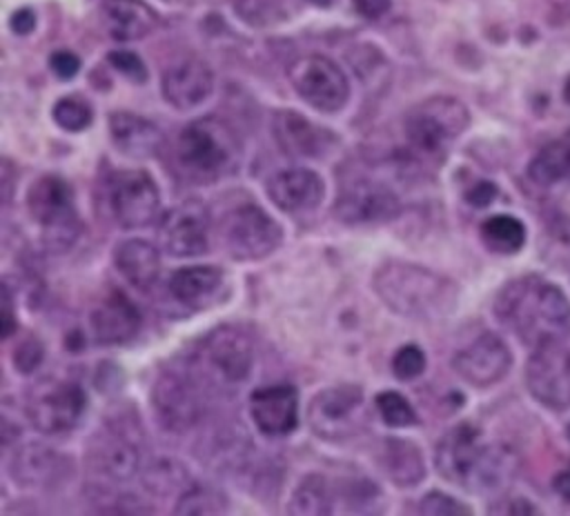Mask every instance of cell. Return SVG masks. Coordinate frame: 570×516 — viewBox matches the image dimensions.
I'll list each match as a JSON object with an SVG mask.
<instances>
[{
  "label": "cell",
  "mask_w": 570,
  "mask_h": 516,
  "mask_svg": "<svg viewBox=\"0 0 570 516\" xmlns=\"http://www.w3.org/2000/svg\"><path fill=\"white\" fill-rule=\"evenodd\" d=\"M436 472L472 494L505 489L519 469L517 454L497 440H485L472 423H459L441 436L434 449Z\"/></svg>",
  "instance_id": "obj_1"
},
{
  "label": "cell",
  "mask_w": 570,
  "mask_h": 516,
  "mask_svg": "<svg viewBox=\"0 0 570 516\" xmlns=\"http://www.w3.org/2000/svg\"><path fill=\"white\" fill-rule=\"evenodd\" d=\"M494 316L530 349L566 340L570 334L568 296L554 282L534 274L519 276L499 289Z\"/></svg>",
  "instance_id": "obj_2"
},
{
  "label": "cell",
  "mask_w": 570,
  "mask_h": 516,
  "mask_svg": "<svg viewBox=\"0 0 570 516\" xmlns=\"http://www.w3.org/2000/svg\"><path fill=\"white\" fill-rule=\"evenodd\" d=\"M381 302L412 320H436L456 305V287L450 278L407 260H385L372 276Z\"/></svg>",
  "instance_id": "obj_3"
},
{
  "label": "cell",
  "mask_w": 570,
  "mask_h": 516,
  "mask_svg": "<svg viewBox=\"0 0 570 516\" xmlns=\"http://www.w3.org/2000/svg\"><path fill=\"white\" fill-rule=\"evenodd\" d=\"M174 162L176 171L191 182H216L238 167L240 142L225 120L203 116L180 129L174 145Z\"/></svg>",
  "instance_id": "obj_4"
},
{
  "label": "cell",
  "mask_w": 570,
  "mask_h": 516,
  "mask_svg": "<svg viewBox=\"0 0 570 516\" xmlns=\"http://www.w3.org/2000/svg\"><path fill=\"white\" fill-rule=\"evenodd\" d=\"M227 256L238 262H256L272 256L283 242V227L254 200L234 202L214 225Z\"/></svg>",
  "instance_id": "obj_5"
},
{
  "label": "cell",
  "mask_w": 570,
  "mask_h": 516,
  "mask_svg": "<svg viewBox=\"0 0 570 516\" xmlns=\"http://www.w3.org/2000/svg\"><path fill=\"white\" fill-rule=\"evenodd\" d=\"M468 107L452 96H432L414 105L403 122L407 145L425 160H441L468 129Z\"/></svg>",
  "instance_id": "obj_6"
},
{
  "label": "cell",
  "mask_w": 570,
  "mask_h": 516,
  "mask_svg": "<svg viewBox=\"0 0 570 516\" xmlns=\"http://www.w3.org/2000/svg\"><path fill=\"white\" fill-rule=\"evenodd\" d=\"M254 367V345L247 334L236 327L212 329L194 351L196 380L218 391L238 389Z\"/></svg>",
  "instance_id": "obj_7"
},
{
  "label": "cell",
  "mask_w": 570,
  "mask_h": 516,
  "mask_svg": "<svg viewBox=\"0 0 570 516\" xmlns=\"http://www.w3.org/2000/svg\"><path fill=\"white\" fill-rule=\"evenodd\" d=\"M27 209L40 225L42 245L51 254L69 251L82 229L71 185L53 173L40 176L27 191Z\"/></svg>",
  "instance_id": "obj_8"
},
{
  "label": "cell",
  "mask_w": 570,
  "mask_h": 516,
  "mask_svg": "<svg viewBox=\"0 0 570 516\" xmlns=\"http://www.w3.org/2000/svg\"><path fill=\"white\" fill-rule=\"evenodd\" d=\"M87 407L85 389L76 380L40 378L27 391V418L31 427L45 436L71 431Z\"/></svg>",
  "instance_id": "obj_9"
},
{
  "label": "cell",
  "mask_w": 570,
  "mask_h": 516,
  "mask_svg": "<svg viewBox=\"0 0 570 516\" xmlns=\"http://www.w3.org/2000/svg\"><path fill=\"white\" fill-rule=\"evenodd\" d=\"M365 396L361 385L343 383L314 394L307 405V425L323 440H347L365 427Z\"/></svg>",
  "instance_id": "obj_10"
},
{
  "label": "cell",
  "mask_w": 570,
  "mask_h": 516,
  "mask_svg": "<svg viewBox=\"0 0 570 516\" xmlns=\"http://www.w3.org/2000/svg\"><path fill=\"white\" fill-rule=\"evenodd\" d=\"M287 78L294 91L316 111L334 113L350 98V82L341 67L318 53L296 58L287 69Z\"/></svg>",
  "instance_id": "obj_11"
},
{
  "label": "cell",
  "mask_w": 570,
  "mask_h": 516,
  "mask_svg": "<svg viewBox=\"0 0 570 516\" xmlns=\"http://www.w3.org/2000/svg\"><path fill=\"white\" fill-rule=\"evenodd\" d=\"M109 207L122 229L149 227L160 216V191L145 169H120L109 178Z\"/></svg>",
  "instance_id": "obj_12"
},
{
  "label": "cell",
  "mask_w": 570,
  "mask_h": 516,
  "mask_svg": "<svg viewBox=\"0 0 570 516\" xmlns=\"http://www.w3.org/2000/svg\"><path fill=\"white\" fill-rule=\"evenodd\" d=\"M525 385L530 396L546 409H570V347L566 340L532 349L525 365Z\"/></svg>",
  "instance_id": "obj_13"
},
{
  "label": "cell",
  "mask_w": 570,
  "mask_h": 516,
  "mask_svg": "<svg viewBox=\"0 0 570 516\" xmlns=\"http://www.w3.org/2000/svg\"><path fill=\"white\" fill-rule=\"evenodd\" d=\"M212 216L200 200H183L160 218L158 238L163 249L176 258H196L209 249Z\"/></svg>",
  "instance_id": "obj_14"
},
{
  "label": "cell",
  "mask_w": 570,
  "mask_h": 516,
  "mask_svg": "<svg viewBox=\"0 0 570 516\" xmlns=\"http://www.w3.org/2000/svg\"><path fill=\"white\" fill-rule=\"evenodd\" d=\"M151 409L158 425L167 431H189L203 414L196 380L176 371H163L151 387Z\"/></svg>",
  "instance_id": "obj_15"
},
{
  "label": "cell",
  "mask_w": 570,
  "mask_h": 516,
  "mask_svg": "<svg viewBox=\"0 0 570 516\" xmlns=\"http://www.w3.org/2000/svg\"><path fill=\"white\" fill-rule=\"evenodd\" d=\"M401 211L399 196L383 182L358 178L347 182L334 202V216L345 225L387 222Z\"/></svg>",
  "instance_id": "obj_16"
},
{
  "label": "cell",
  "mask_w": 570,
  "mask_h": 516,
  "mask_svg": "<svg viewBox=\"0 0 570 516\" xmlns=\"http://www.w3.org/2000/svg\"><path fill=\"white\" fill-rule=\"evenodd\" d=\"M512 367V351L494 331L479 334L472 343L461 347L452 358V369L472 387H492L508 376Z\"/></svg>",
  "instance_id": "obj_17"
},
{
  "label": "cell",
  "mask_w": 570,
  "mask_h": 516,
  "mask_svg": "<svg viewBox=\"0 0 570 516\" xmlns=\"http://www.w3.org/2000/svg\"><path fill=\"white\" fill-rule=\"evenodd\" d=\"M249 418L265 438L289 436L298 425V391L289 383H272L249 394Z\"/></svg>",
  "instance_id": "obj_18"
},
{
  "label": "cell",
  "mask_w": 570,
  "mask_h": 516,
  "mask_svg": "<svg viewBox=\"0 0 570 516\" xmlns=\"http://www.w3.org/2000/svg\"><path fill=\"white\" fill-rule=\"evenodd\" d=\"M9 469L13 480L29 489L60 487L69 476H73V463L42 443H27L16 449Z\"/></svg>",
  "instance_id": "obj_19"
},
{
  "label": "cell",
  "mask_w": 570,
  "mask_h": 516,
  "mask_svg": "<svg viewBox=\"0 0 570 516\" xmlns=\"http://www.w3.org/2000/svg\"><path fill=\"white\" fill-rule=\"evenodd\" d=\"M267 198L285 214L316 209L325 196L323 178L307 167H289L272 173L265 182Z\"/></svg>",
  "instance_id": "obj_20"
},
{
  "label": "cell",
  "mask_w": 570,
  "mask_h": 516,
  "mask_svg": "<svg viewBox=\"0 0 570 516\" xmlns=\"http://www.w3.org/2000/svg\"><path fill=\"white\" fill-rule=\"evenodd\" d=\"M272 133L283 153L294 158H321L336 142L334 133L314 125L298 111H276L272 118Z\"/></svg>",
  "instance_id": "obj_21"
},
{
  "label": "cell",
  "mask_w": 570,
  "mask_h": 516,
  "mask_svg": "<svg viewBox=\"0 0 570 516\" xmlns=\"http://www.w3.org/2000/svg\"><path fill=\"white\" fill-rule=\"evenodd\" d=\"M214 71L200 58H183L169 64L160 78L163 98L176 109H194L209 98Z\"/></svg>",
  "instance_id": "obj_22"
},
{
  "label": "cell",
  "mask_w": 570,
  "mask_h": 516,
  "mask_svg": "<svg viewBox=\"0 0 570 516\" xmlns=\"http://www.w3.org/2000/svg\"><path fill=\"white\" fill-rule=\"evenodd\" d=\"M225 271L216 265H187L171 274L169 294L187 309L203 311L225 298Z\"/></svg>",
  "instance_id": "obj_23"
},
{
  "label": "cell",
  "mask_w": 570,
  "mask_h": 516,
  "mask_svg": "<svg viewBox=\"0 0 570 516\" xmlns=\"http://www.w3.org/2000/svg\"><path fill=\"white\" fill-rule=\"evenodd\" d=\"M140 314L120 291H109L89 311V329L100 345H122L136 336Z\"/></svg>",
  "instance_id": "obj_24"
},
{
  "label": "cell",
  "mask_w": 570,
  "mask_h": 516,
  "mask_svg": "<svg viewBox=\"0 0 570 516\" xmlns=\"http://www.w3.org/2000/svg\"><path fill=\"white\" fill-rule=\"evenodd\" d=\"M100 20L105 31L118 42L149 36L158 27V13L142 0H102Z\"/></svg>",
  "instance_id": "obj_25"
},
{
  "label": "cell",
  "mask_w": 570,
  "mask_h": 516,
  "mask_svg": "<svg viewBox=\"0 0 570 516\" xmlns=\"http://www.w3.org/2000/svg\"><path fill=\"white\" fill-rule=\"evenodd\" d=\"M376 463L396 487H416L428 474L421 447L407 438H383L376 447Z\"/></svg>",
  "instance_id": "obj_26"
},
{
  "label": "cell",
  "mask_w": 570,
  "mask_h": 516,
  "mask_svg": "<svg viewBox=\"0 0 570 516\" xmlns=\"http://www.w3.org/2000/svg\"><path fill=\"white\" fill-rule=\"evenodd\" d=\"M109 133L111 142L129 158H151L163 147L158 125L131 111H114L109 116Z\"/></svg>",
  "instance_id": "obj_27"
},
{
  "label": "cell",
  "mask_w": 570,
  "mask_h": 516,
  "mask_svg": "<svg viewBox=\"0 0 570 516\" xmlns=\"http://www.w3.org/2000/svg\"><path fill=\"white\" fill-rule=\"evenodd\" d=\"M118 274L138 291H149L160 276V254L156 245L142 238H127L114 247Z\"/></svg>",
  "instance_id": "obj_28"
},
{
  "label": "cell",
  "mask_w": 570,
  "mask_h": 516,
  "mask_svg": "<svg viewBox=\"0 0 570 516\" xmlns=\"http://www.w3.org/2000/svg\"><path fill=\"white\" fill-rule=\"evenodd\" d=\"M89 458L94 467L107 476L109 480H131L138 474L140 467V452L138 447L122 434L107 431L102 436H96Z\"/></svg>",
  "instance_id": "obj_29"
},
{
  "label": "cell",
  "mask_w": 570,
  "mask_h": 516,
  "mask_svg": "<svg viewBox=\"0 0 570 516\" xmlns=\"http://www.w3.org/2000/svg\"><path fill=\"white\" fill-rule=\"evenodd\" d=\"M528 178L541 189H550L570 178V131L534 153L528 165Z\"/></svg>",
  "instance_id": "obj_30"
},
{
  "label": "cell",
  "mask_w": 570,
  "mask_h": 516,
  "mask_svg": "<svg viewBox=\"0 0 570 516\" xmlns=\"http://www.w3.org/2000/svg\"><path fill=\"white\" fill-rule=\"evenodd\" d=\"M479 236H481V242L485 245V249H490L494 254L510 256V254H517L525 245L528 234H525V225L519 218H514L510 214H497L481 222Z\"/></svg>",
  "instance_id": "obj_31"
},
{
  "label": "cell",
  "mask_w": 570,
  "mask_h": 516,
  "mask_svg": "<svg viewBox=\"0 0 570 516\" xmlns=\"http://www.w3.org/2000/svg\"><path fill=\"white\" fill-rule=\"evenodd\" d=\"M289 514H332L334 494L330 480L323 474H307L292 494Z\"/></svg>",
  "instance_id": "obj_32"
},
{
  "label": "cell",
  "mask_w": 570,
  "mask_h": 516,
  "mask_svg": "<svg viewBox=\"0 0 570 516\" xmlns=\"http://www.w3.org/2000/svg\"><path fill=\"white\" fill-rule=\"evenodd\" d=\"M145 485L154 494H169V492L183 494L189 487V476L180 463L163 458L147 467Z\"/></svg>",
  "instance_id": "obj_33"
},
{
  "label": "cell",
  "mask_w": 570,
  "mask_h": 516,
  "mask_svg": "<svg viewBox=\"0 0 570 516\" xmlns=\"http://www.w3.org/2000/svg\"><path fill=\"white\" fill-rule=\"evenodd\" d=\"M374 407L381 416V420L387 425V427H394V429H403V427H412L419 423V416L414 411V407L410 405V400L399 394V391H381L376 394L374 398Z\"/></svg>",
  "instance_id": "obj_34"
},
{
  "label": "cell",
  "mask_w": 570,
  "mask_h": 516,
  "mask_svg": "<svg viewBox=\"0 0 570 516\" xmlns=\"http://www.w3.org/2000/svg\"><path fill=\"white\" fill-rule=\"evenodd\" d=\"M51 116H53L56 125L60 129H65V131H82L94 120V111H91L89 102L82 100L80 96H65V98H60L53 105Z\"/></svg>",
  "instance_id": "obj_35"
},
{
  "label": "cell",
  "mask_w": 570,
  "mask_h": 516,
  "mask_svg": "<svg viewBox=\"0 0 570 516\" xmlns=\"http://www.w3.org/2000/svg\"><path fill=\"white\" fill-rule=\"evenodd\" d=\"M223 509V500L205 487H196L189 485L176 503V512L178 514H216Z\"/></svg>",
  "instance_id": "obj_36"
},
{
  "label": "cell",
  "mask_w": 570,
  "mask_h": 516,
  "mask_svg": "<svg viewBox=\"0 0 570 516\" xmlns=\"http://www.w3.org/2000/svg\"><path fill=\"white\" fill-rule=\"evenodd\" d=\"M428 358L419 345H403L392 356V374L399 380H414L425 371Z\"/></svg>",
  "instance_id": "obj_37"
},
{
  "label": "cell",
  "mask_w": 570,
  "mask_h": 516,
  "mask_svg": "<svg viewBox=\"0 0 570 516\" xmlns=\"http://www.w3.org/2000/svg\"><path fill=\"white\" fill-rule=\"evenodd\" d=\"M416 512L428 514V516H461V514H470V507L465 503L456 500L454 496L434 489L419 500Z\"/></svg>",
  "instance_id": "obj_38"
},
{
  "label": "cell",
  "mask_w": 570,
  "mask_h": 516,
  "mask_svg": "<svg viewBox=\"0 0 570 516\" xmlns=\"http://www.w3.org/2000/svg\"><path fill=\"white\" fill-rule=\"evenodd\" d=\"M45 358V347L38 338L33 336H27L22 338L16 347H13V354H11V360H13V367L16 371L20 374H31L33 369H38V365L42 363Z\"/></svg>",
  "instance_id": "obj_39"
},
{
  "label": "cell",
  "mask_w": 570,
  "mask_h": 516,
  "mask_svg": "<svg viewBox=\"0 0 570 516\" xmlns=\"http://www.w3.org/2000/svg\"><path fill=\"white\" fill-rule=\"evenodd\" d=\"M109 64L120 71L125 78H129L131 82H145L147 80V69H145V62L134 53V51H125V49H118V51H111L107 56Z\"/></svg>",
  "instance_id": "obj_40"
},
{
  "label": "cell",
  "mask_w": 570,
  "mask_h": 516,
  "mask_svg": "<svg viewBox=\"0 0 570 516\" xmlns=\"http://www.w3.org/2000/svg\"><path fill=\"white\" fill-rule=\"evenodd\" d=\"M49 67L51 71L60 78V80H69L78 73L80 69V58L71 51H56L51 58H49Z\"/></svg>",
  "instance_id": "obj_41"
},
{
  "label": "cell",
  "mask_w": 570,
  "mask_h": 516,
  "mask_svg": "<svg viewBox=\"0 0 570 516\" xmlns=\"http://www.w3.org/2000/svg\"><path fill=\"white\" fill-rule=\"evenodd\" d=\"M497 196H499V187L490 180H481V182H476L474 187H470L465 191V200L476 209H483V207L492 205L497 200Z\"/></svg>",
  "instance_id": "obj_42"
},
{
  "label": "cell",
  "mask_w": 570,
  "mask_h": 516,
  "mask_svg": "<svg viewBox=\"0 0 570 516\" xmlns=\"http://www.w3.org/2000/svg\"><path fill=\"white\" fill-rule=\"evenodd\" d=\"M490 512L492 514H534L537 507L530 500L517 496V498H503V500L494 503Z\"/></svg>",
  "instance_id": "obj_43"
},
{
  "label": "cell",
  "mask_w": 570,
  "mask_h": 516,
  "mask_svg": "<svg viewBox=\"0 0 570 516\" xmlns=\"http://www.w3.org/2000/svg\"><path fill=\"white\" fill-rule=\"evenodd\" d=\"M392 0H354V9L363 16V18H381L387 9H390Z\"/></svg>",
  "instance_id": "obj_44"
},
{
  "label": "cell",
  "mask_w": 570,
  "mask_h": 516,
  "mask_svg": "<svg viewBox=\"0 0 570 516\" xmlns=\"http://www.w3.org/2000/svg\"><path fill=\"white\" fill-rule=\"evenodd\" d=\"M36 27V16L31 9H18L13 16H11V29L20 36L29 33L31 29Z\"/></svg>",
  "instance_id": "obj_45"
},
{
  "label": "cell",
  "mask_w": 570,
  "mask_h": 516,
  "mask_svg": "<svg viewBox=\"0 0 570 516\" xmlns=\"http://www.w3.org/2000/svg\"><path fill=\"white\" fill-rule=\"evenodd\" d=\"M18 322L13 320V305H11V294L9 287L4 285V307H2V336L9 338L16 331Z\"/></svg>",
  "instance_id": "obj_46"
},
{
  "label": "cell",
  "mask_w": 570,
  "mask_h": 516,
  "mask_svg": "<svg viewBox=\"0 0 570 516\" xmlns=\"http://www.w3.org/2000/svg\"><path fill=\"white\" fill-rule=\"evenodd\" d=\"M552 487H554L557 496H559L566 505H570V465L563 467V469L552 478Z\"/></svg>",
  "instance_id": "obj_47"
},
{
  "label": "cell",
  "mask_w": 570,
  "mask_h": 516,
  "mask_svg": "<svg viewBox=\"0 0 570 516\" xmlns=\"http://www.w3.org/2000/svg\"><path fill=\"white\" fill-rule=\"evenodd\" d=\"M563 98H566V102H570V78L563 85Z\"/></svg>",
  "instance_id": "obj_48"
},
{
  "label": "cell",
  "mask_w": 570,
  "mask_h": 516,
  "mask_svg": "<svg viewBox=\"0 0 570 516\" xmlns=\"http://www.w3.org/2000/svg\"><path fill=\"white\" fill-rule=\"evenodd\" d=\"M312 2H318V4H325L327 0H312Z\"/></svg>",
  "instance_id": "obj_49"
}]
</instances>
